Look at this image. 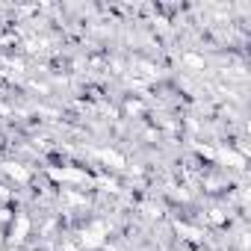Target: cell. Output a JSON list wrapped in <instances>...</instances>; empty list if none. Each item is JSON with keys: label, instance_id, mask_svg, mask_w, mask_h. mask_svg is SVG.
Listing matches in <instances>:
<instances>
[{"label": "cell", "instance_id": "obj_11", "mask_svg": "<svg viewBox=\"0 0 251 251\" xmlns=\"http://www.w3.org/2000/svg\"><path fill=\"white\" fill-rule=\"evenodd\" d=\"M15 219V213L9 210V207H0V225H6V222H12Z\"/></svg>", "mask_w": 251, "mask_h": 251}, {"label": "cell", "instance_id": "obj_3", "mask_svg": "<svg viewBox=\"0 0 251 251\" xmlns=\"http://www.w3.org/2000/svg\"><path fill=\"white\" fill-rule=\"evenodd\" d=\"M216 163H219L222 169H230V172H242V169H245V157H242L233 145L219 148V151H216Z\"/></svg>", "mask_w": 251, "mask_h": 251}, {"label": "cell", "instance_id": "obj_10", "mask_svg": "<svg viewBox=\"0 0 251 251\" xmlns=\"http://www.w3.org/2000/svg\"><path fill=\"white\" fill-rule=\"evenodd\" d=\"M124 109H127L130 115H142V112H145V106H142V100H127V103H124Z\"/></svg>", "mask_w": 251, "mask_h": 251}, {"label": "cell", "instance_id": "obj_9", "mask_svg": "<svg viewBox=\"0 0 251 251\" xmlns=\"http://www.w3.org/2000/svg\"><path fill=\"white\" fill-rule=\"evenodd\" d=\"M204 219H207V222H213V225H227V213H225L222 207H210Z\"/></svg>", "mask_w": 251, "mask_h": 251}, {"label": "cell", "instance_id": "obj_2", "mask_svg": "<svg viewBox=\"0 0 251 251\" xmlns=\"http://www.w3.org/2000/svg\"><path fill=\"white\" fill-rule=\"evenodd\" d=\"M106 233H109L106 222L95 219V222H89V225L80 230V239H77V245H80V248H86V251H92V248H100V245L106 242Z\"/></svg>", "mask_w": 251, "mask_h": 251}, {"label": "cell", "instance_id": "obj_7", "mask_svg": "<svg viewBox=\"0 0 251 251\" xmlns=\"http://www.w3.org/2000/svg\"><path fill=\"white\" fill-rule=\"evenodd\" d=\"M98 157H100V163H103L106 169H115V172H118V169H124V166H127V163H124V157H121L118 151H112V148H103V151H100Z\"/></svg>", "mask_w": 251, "mask_h": 251}, {"label": "cell", "instance_id": "obj_8", "mask_svg": "<svg viewBox=\"0 0 251 251\" xmlns=\"http://www.w3.org/2000/svg\"><path fill=\"white\" fill-rule=\"evenodd\" d=\"M180 65L198 74V71H204V68H207V59H204V56H198V53H189V50H186V53H180Z\"/></svg>", "mask_w": 251, "mask_h": 251}, {"label": "cell", "instance_id": "obj_14", "mask_svg": "<svg viewBox=\"0 0 251 251\" xmlns=\"http://www.w3.org/2000/svg\"><path fill=\"white\" fill-rule=\"evenodd\" d=\"M9 251H27V248H24V245H21V248H9Z\"/></svg>", "mask_w": 251, "mask_h": 251}, {"label": "cell", "instance_id": "obj_15", "mask_svg": "<svg viewBox=\"0 0 251 251\" xmlns=\"http://www.w3.org/2000/svg\"><path fill=\"white\" fill-rule=\"evenodd\" d=\"M42 251H45V248H42Z\"/></svg>", "mask_w": 251, "mask_h": 251}, {"label": "cell", "instance_id": "obj_5", "mask_svg": "<svg viewBox=\"0 0 251 251\" xmlns=\"http://www.w3.org/2000/svg\"><path fill=\"white\" fill-rule=\"evenodd\" d=\"M3 175L15 183H30V177H33V172L24 163H3Z\"/></svg>", "mask_w": 251, "mask_h": 251}, {"label": "cell", "instance_id": "obj_1", "mask_svg": "<svg viewBox=\"0 0 251 251\" xmlns=\"http://www.w3.org/2000/svg\"><path fill=\"white\" fill-rule=\"evenodd\" d=\"M30 230H33V219L27 213H15V219L9 222V230H6V245L9 248H21L27 242Z\"/></svg>", "mask_w": 251, "mask_h": 251}, {"label": "cell", "instance_id": "obj_12", "mask_svg": "<svg viewBox=\"0 0 251 251\" xmlns=\"http://www.w3.org/2000/svg\"><path fill=\"white\" fill-rule=\"evenodd\" d=\"M59 251H80V245H77L74 239H62V242H59Z\"/></svg>", "mask_w": 251, "mask_h": 251}, {"label": "cell", "instance_id": "obj_4", "mask_svg": "<svg viewBox=\"0 0 251 251\" xmlns=\"http://www.w3.org/2000/svg\"><path fill=\"white\" fill-rule=\"evenodd\" d=\"M48 175H50L53 180H62V183H86V180H89V175L80 172V169H50Z\"/></svg>", "mask_w": 251, "mask_h": 251}, {"label": "cell", "instance_id": "obj_13", "mask_svg": "<svg viewBox=\"0 0 251 251\" xmlns=\"http://www.w3.org/2000/svg\"><path fill=\"white\" fill-rule=\"evenodd\" d=\"M6 242V233H3V227H0V245H3Z\"/></svg>", "mask_w": 251, "mask_h": 251}, {"label": "cell", "instance_id": "obj_6", "mask_svg": "<svg viewBox=\"0 0 251 251\" xmlns=\"http://www.w3.org/2000/svg\"><path fill=\"white\" fill-rule=\"evenodd\" d=\"M175 233H177L180 239H186V242H201V239H204V230H201V227H192V225H186V222H175Z\"/></svg>", "mask_w": 251, "mask_h": 251}]
</instances>
